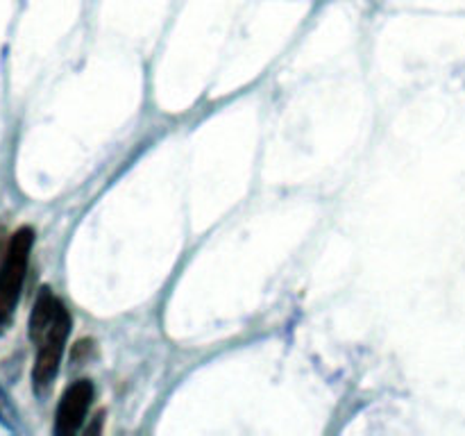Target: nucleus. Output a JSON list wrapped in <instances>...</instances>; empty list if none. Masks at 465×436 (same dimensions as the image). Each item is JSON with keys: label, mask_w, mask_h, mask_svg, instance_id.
I'll return each instance as SVG.
<instances>
[{"label": "nucleus", "mask_w": 465, "mask_h": 436, "mask_svg": "<svg viewBox=\"0 0 465 436\" xmlns=\"http://www.w3.org/2000/svg\"><path fill=\"white\" fill-rule=\"evenodd\" d=\"M68 332H71L68 309L53 291L41 289L30 313V339L36 345V359L32 368L35 393L44 395L57 377Z\"/></svg>", "instance_id": "1"}, {"label": "nucleus", "mask_w": 465, "mask_h": 436, "mask_svg": "<svg viewBox=\"0 0 465 436\" xmlns=\"http://www.w3.org/2000/svg\"><path fill=\"white\" fill-rule=\"evenodd\" d=\"M32 243H35L32 227H21L9 236L7 254L0 266V334H5L12 325L23 282H25L27 263H30Z\"/></svg>", "instance_id": "2"}, {"label": "nucleus", "mask_w": 465, "mask_h": 436, "mask_svg": "<svg viewBox=\"0 0 465 436\" xmlns=\"http://www.w3.org/2000/svg\"><path fill=\"white\" fill-rule=\"evenodd\" d=\"M91 400H94V384L89 380H77L75 384L68 386L59 400L57 416H54V434H75L84 422Z\"/></svg>", "instance_id": "3"}, {"label": "nucleus", "mask_w": 465, "mask_h": 436, "mask_svg": "<svg viewBox=\"0 0 465 436\" xmlns=\"http://www.w3.org/2000/svg\"><path fill=\"white\" fill-rule=\"evenodd\" d=\"M7 245H9V239H7V230H5V225H0V266H3V262H5V254H7Z\"/></svg>", "instance_id": "4"}, {"label": "nucleus", "mask_w": 465, "mask_h": 436, "mask_svg": "<svg viewBox=\"0 0 465 436\" xmlns=\"http://www.w3.org/2000/svg\"><path fill=\"white\" fill-rule=\"evenodd\" d=\"M9 404H7V400H3V393H0V416H3L5 413V409H7Z\"/></svg>", "instance_id": "5"}]
</instances>
